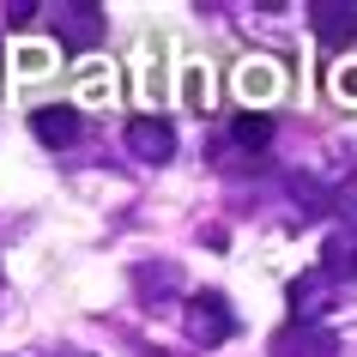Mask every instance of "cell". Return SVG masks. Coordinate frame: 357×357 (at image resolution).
I'll list each match as a JSON object with an SVG mask.
<instances>
[{
    "instance_id": "cell-4",
    "label": "cell",
    "mask_w": 357,
    "mask_h": 357,
    "mask_svg": "<svg viewBox=\"0 0 357 357\" xmlns=\"http://www.w3.org/2000/svg\"><path fill=\"white\" fill-rule=\"evenodd\" d=\"M309 31L327 55L357 43V0H309Z\"/></svg>"
},
{
    "instance_id": "cell-16",
    "label": "cell",
    "mask_w": 357,
    "mask_h": 357,
    "mask_svg": "<svg viewBox=\"0 0 357 357\" xmlns=\"http://www.w3.org/2000/svg\"><path fill=\"white\" fill-rule=\"evenodd\" d=\"M19 67H24V73H43L49 61H43V49H24V55H19Z\"/></svg>"
},
{
    "instance_id": "cell-14",
    "label": "cell",
    "mask_w": 357,
    "mask_h": 357,
    "mask_svg": "<svg viewBox=\"0 0 357 357\" xmlns=\"http://www.w3.org/2000/svg\"><path fill=\"white\" fill-rule=\"evenodd\" d=\"M333 97L339 103H357V67H333Z\"/></svg>"
},
{
    "instance_id": "cell-1",
    "label": "cell",
    "mask_w": 357,
    "mask_h": 357,
    "mask_svg": "<svg viewBox=\"0 0 357 357\" xmlns=\"http://www.w3.org/2000/svg\"><path fill=\"white\" fill-rule=\"evenodd\" d=\"M182 333H188L194 345H225V339L236 333V315H230L225 291H194V297L182 303Z\"/></svg>"
},
{
    "instance_id": "cell-5",
    "label": "cell",
    "mask_w": 357,
    "mask_h": 357,
    "mask_svg": "<svg viewBox=\"0 0 357 357\" xmlns=\"http://www.w3.org/2000/svg\"><path fill=\"white\" fill-rule=\"evenodd\" d=\"M230 85H236V97H243V109H266V103H273V97L284 91V73H279V61L248 55V61H236Z\"/></svg>"
},
{
    "instance_id": "cell-17",
    "label": "cell",
    "mask_w": 357,
    "mask_h": 357,
    "mask_svg": "<svg viewBox=\"0 0 357 357\" xmlns=\"http://www.w3.org/2000/svg\"><path fill=\"white\" fill-rule=\"evenodd\" d=\"M55 357H91V351H79V345H61V351Z\"/></svg>"
},
{
    "instance_id": "cell-11",
    "label": "cell",
    "mask_w": 357,
    "mask_h": 357,
    "mask_svg": "<svg viewBox=\"0 0 357 357\" xmlns=\"http://www.w3.org/2000/svg\"><path fill=\"white\" fill-rule=\"evenodd\" d=\"M321 266H327L339 284L357 279V236H351V230H333V236H327V248H321Z\"/></svg>"
},
{
    "instance_id": "cell-8",
    "label": "cell",
    "mask_w": 357,
    "mask_h": 357,
    "mask_svg": "<svg viewBox=\"0 0 357 357\" xmlns=\"http://www.w3.org/2000/svg\"><path fill=\"white\" fill-rule=\"evenodd\" d=\"M273 351L279 357H339V339L327 333V327H297V321H291V327L273 339Z\"/></svg>"
},
{
    "instance_id": "cell-9",
    "label": "cell",
    "mask_w": 357,
    "mask_h": 357,
    "mask_svg": "<svg viewBox=\"0 0 357 357\" xmlns=\"http://www.w3.org/2000/svg\"><path fill=\"white\" fill-rule=\"evenodd\" d=\"M266 139H273V115L266 109H243L236 121H230V151L255 158V151H266Z\"/></svg>"
},
{
    "instance_id": "cell-12",
    "label": "cell",
    "mask_w": 357,
    "mask_h": 357,
    "mask_svg": "<svg viewBox=\"0 0 357 357\" xmlns=\"http://www.w3.org/2000/svg\"><path fill=\"white\" fill-rule=\"evenodd\" d=\"M333 212H339V230H351L357 236V169L339 182V194H333Z\"/></svg>"
},
{
    "instance_id": "cell-2",
    "label": "cell",
    "mask_w": 357,
    "mask_h": 357,
    "mask_svg": "<svg viewBox=\"0 0 357 357\" xmlns=\"http://www.w3.org/2000/svg\"><path fill=\"white\" fill-rule=\"evenodd\" d=\"M333 297H339V279L327 273V266H309V273H297L291 279V291H284V303H291V321L297 327H321V315L333 309Z\"/></svg>"
},
{
    "instance_id": "cell-6",
    "label": "cell",
    "mask_w": 357,
    "mask_h": 357,
    "mask_svg": "<svg viewBox=\"0 0 357 357\" xmlns=\"http://www.w3.org/2000/svg\"><path fill=\"white\" fill-rule=\"evenodd\" d=\"M128 151L139 164H169L176 158V128H169L164 115H133L128 121Z\"/></svg>"
},
{
    "instance_id": "cell-15",
    "label": "cell",
    "mask_w": 357,
    "mask_h": 357,
    "mask_svg": "<svg viewBox=\"0 0 357 357\" xmlns=\"http://www.w3.org/2000/svg\"><path fill=\"white\" fill-rule=\"evenodd\" d=\"M37 13H43L37 0H13V6H6V24H31Z\"/></svg>"
},
{
    "instance_id": "cell-7",
    "label": "cell",
    "mask_w": 357,
    "mask_h": 357,
    "mask_svg": "<svg viewBox=\"0 0 357 357\" xmlns=\"http://www.w3.org/2000/svg\"><path fill=\"white\" fill-rule=\"evenodd\" d=\"M31 133H37V146L67 151V146H79L85 121H79V109H67V103H43V109H31Z\"/></svg>"
},
{
    "instance_id": "cell-13",
    "label": "cell",
    "mask_w": 357,
    "mask_h": 357,
    "mask_svg": "<svg viewBox=\"0 0 357 357\" xmlns=\"http://www.w3.org/2000/svg\"><path fill=\"white\" fill-rule=\"evenodd\" d=\"M176 279H182L176 266H133V284L139 291H176Z\"/></svg>"
},
{
    "instance_id": "cell-10",
    "label": "cell",
    "mask_w": 357,
    "mask_h": 357,
    "mask_svg": "<svg viewBox=\"0 0 357 357\" xmlns=\"http://www.w3.org/2000/svg\"><path fill=\"white\" fill-rule=\"evenodd\" d=\"M327 206H333V194L321 188L315 176H291V212H297L303 225H315V218H321Z\"/></svg>"
},
{
    "instance_id": "cell-3",
    "label": "cell",
    "mask_w": 357,
    "mask_h": 357,
    "mask_svg": "<svg viewBox=\"0 0 357 357\" xmlns=\"http://www.w3.org/2000/svg\"><path fill=\"white\" fill-rule=\"evenodd\" d=\"M55 43L67 55L97 49V43H103V6H97V0H67V6H55Z\"/></svg>"
}]
</instances>
